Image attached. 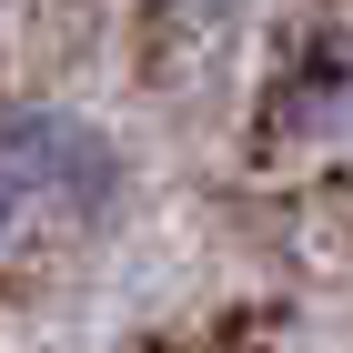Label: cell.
<instances>
[{
	"mask_svg": "<svg viewBox=\"0 0 353 353\" xmlns=\"http://www.w3.org/2000/svg\"><path fill=\"white\" fill-rule=\"evenodd\" d=\"M0 172L21 182L30 222H61V232H91V222L121 212V141L61 101L0 111Z\"/></svg>",
	"mask_w": 353,
	"mask_h": 353,
	"instance_id": "1",
	"label": "cell"
},
{
	"mask_svg": "<svg viewBox=\"0 0 353 353\" xmlns=\"http://www.w3.org/2000/svg\"><path fill=\"white\" fill-rule=\"evenodd\" d=\"M283 111H293L303 132H323V141L353 132V41L343 30H323V41L283 71Z\"/></svg>",
	"mask_w": 353,
	"mask_h": 353,
	"instance_id": "2",
	"label": "cell"
},
{
	"mask_svg": "<svg viewBox=\"0 0 353 353\" xmlns=\"http://www.w3.org/2000/svg\"><path fill=\"white\" fill-rule=\"evenodd\" d=\"M21 232H30V202H21V182H10V172H0V263H10V252H21Z\"/></svg>",
	"mask_w": 353,
	"mask_h": 353,
	"instance_id": "3",
	"label": "cell"
}]
</instances>
